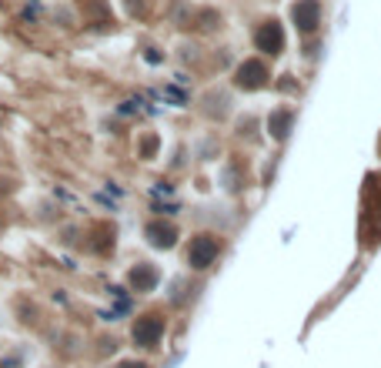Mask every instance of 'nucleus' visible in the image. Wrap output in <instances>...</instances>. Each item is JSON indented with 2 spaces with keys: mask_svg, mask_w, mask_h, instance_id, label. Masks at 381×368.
Wrapping results in <instances>:
<instances>
[{
  "mask_svg": "<svg viewBox=\"0 0 381 368\" xmlns=\"http://www.w3.org/2000/svg\"><path fill=\"white\" fill-rule=\"evenodd\" d=\"M218 255H221V241H218L214 235L191 238V248H187V264H191V268L204 271V268H211V264H214Z\"/></svg>",
  "mask_w": 381,
  "mask_h": 368,
  "instance_id": "1",
  "label": "nucleus"
},
{
  "mask_svg": "<svg viewBox=\"0 0 381 368\" xmlns=\"http://www.w3.org/2000/svg\"><path fill=\"white\" fill-rule=\"evenodd\" d=\"M161 335H164V318L157 315H144L134 321V342L144 345V348H154V345L161 342Z\"/></svg>",
  "mask_w": 381,
  "mask_h": 368,
  "instance_id": "2",
  "label": "nucleus"
},
{
  "mask_svg": "<svg viewBox=\"0 0 381 368\" xmlns=\"http://www.w3.org/2000/svg\"><path fill=\"white\" fill-rule=\"evenodd\" d=\"M264 80H268V67H264L261 60H244V64L238 67V87H244V91L264 87Z\"/></svg>",
  "mask_w": 381,
  "mask_h": 368,
  "instance_id": "3",
  "label": "nucleus"
},
{
  "mask_svg": "<svg viewBox=\"0 0 381 368\" xmlns=\"http://www.w3.org/2000/svg\"><path fill=\"white\" fill-rule=\"evenodd\" d=\"M291 17H295V24L301 27L305 34H311L318 27V21H321V3L318 0H298L295 10H291Z\"/></svg>",
  "mask_w": 381,
  "mask_h": 368,
  "instance_id": "4",
  "label": "nucleus"
},
{
  "mask_svg": "<svg viewBox=\"0 0 381 368\" xmlns=\"http://www.w3.org/2000/svg\"><path fill=\"white\" fill-rule=\"evenodd\" d=\"M254 44H257V51H264V54H281V47H284V34H281V27L271 21V24H264L257 30Z\"/></svg>",
  "mask_w": 381,
  "mask_h": 368,
  "instance_id": "5",
  "label": "nucleus"
},
{
  "mask_svg": "<svg viewBox=\"0 0 381 368\" xmlns=\"http://www.w3.org/2000/svg\"><path fill=\"white\" fill-rule=\"evenodd\" d=\"M174 238H178L174 225H164V221H151L148 225V241H151L154 248H171Z\"/></svg>",
  "mask_w": 381,
  "mask_h": 368,
  "instance_id": "6",
  "label": "nucleus"
},
{
  "mask_svg": "<svg viewBox=\"0 0 381 368\" xmlns=\"http://www.w3.org/2000/svg\"><path fill=\"white\" fill-rule=\"evenodd\" d=\"M130 285L137 291H151L157 285V271H154L151 264H137L134 271H130Z\"/></svg>",
  "mask_w": 381,
  "mask_h": 368,
  "instance_id": "7",
  "label": "nucleus"
},
{
  "mask_svg": "<svg viewBox=\"0 0 381 368\" xmlns=\"http://www.w3.org/2000/svg\"><path fill=\"white\" fill-rule=\"evenodd\" d=\"M268 128L275 131V137H284V134H288V128H291V111H278V114L268 121Z\"/></svg>",
  "mask_w": 381,
  "mask_h": 368,
  "instance_id": "8",
  "label": "nucleus"
},
{
  "mask_svg": "<svg viewBox=\"0 0 381 368\" xmlns=\"http://www.w3.org/2000/svg\"><path fill=\"white\" fill-rule=\"evenodd\" d=\"M117 368H148V365H144V362H121Z\"/></svg>",
  "mask_w": 381,
  "mask_h": 368,
  "instance_id": "9",
  "label": "nucleus"
}]
</instances>
